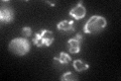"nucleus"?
Masks as SVG:
<instances>
[{
    "instance_id": "f03ea898",
    "label": "nucleus",
    "mask_w": 121,
    "mask_h": 81,
    "mask_svg": "<svg viewBox=\"0 0 121 81\" xmlns=\"http://www.w3.org/2000/svg\"><path fill=\"white\" fill-rule=\"evenodd\" d=\"M8 48H9L10 52H12L13 54H15V55L21 57V56L26 55V54L29 52L30 45L26 38H13V40L9 43Z\"/></svg>"
},
{
    "instance_id": "6e6552de",
    "label": "nucleus",
    "mask_w": 121,
    "mask_h": 81,
    "mask_svg": "<svg viewBox=\"0 0 121 81\" xmlns=\"http://www.w3.org/2000/svg\"><path fill=\"white\" fill-rule=\"evenodd\" d=\"M54 60L56 61V62H59L60 64H68L72 61V58H71V56L69 55V54H67L65 52H62V53H60L58 56L54 57Z\"/></svg>"
},
{
    "instance_id": "9d476101",
    "label": "nucleus",
    "mask_w": 121,
    "mask_h": 81,
    "mask_svg": "<svg viewBox=\"0 0 121 81\" xmlns=\"http://www.w3.org/2000/svg\"><path fill=\"white\" fill-rule=\"evenodd\" d=\"M60 80L62 81H75V80H78V77L74 75V73L69 71V72L64 73V75L60 77Z\"/></svg>"
},
{
    "instance_id": "0eeeda50",
    "label": "nucleus",
    "mask_w": 121,
    "mask_h": 81,
    "mask_svg": "<svg viewBox=\"0 0 121 81\" xmlns=\"http://www.w3.org/2000/svg\"><path fill=\"white\" fill-rule=\"evenodd\" d=\"M14 18V12L10 8H2L0 11V20L4 24H9L13 20Z\"/></svg>"
},
{
    "instance_id": "39448f33",
    "label": "nucleus",
    "mask_w": 121,
    "mask_h": 81,
    "mask_svg": "<svg viewBox=\"0 0 121 81\" xmlns=\"http://www.w3.org/2000/svg\"><path fill=\"white\" fill-rule=\"evenodd\" d=\"M69 14L73 18L77 19V20H80V19L84 18L86 15V8H85V6L83 5V1H80L77 5H75L73 8L70 10Z\"/></svg>"
},
{
    "instance_id": "1a4fd4ad",
    "label": "nucleus",
    "mask_w": 121,
    "mask_h": 81,
    "mask_svg": "<svg viewBox=\"0 0 121 81\" xmlns=\"http://www.w3.org/2000/svg\"><path fill=\"white\" fill-rule=\"evenodd\" d=\"M73 66L77 72H83V71H86L89 69V64L85 63L84 61H82V60H75L73 62Z\"/></svg>"
},
{
    "instance_id": "9b49d317",
    "label": "nucleus",
    "mask_w": 121,
    "mask_h": 81,
    "mask_svg": "<svg viewBox=\"0 0 121 81\" xmlns=\"http://www.w3.org/2000/svg\"><path fill=\"white\" fill-rule=\"evenodd\" d=\"M21 33H22V36L24 37V38H27L32 34V29H31V28H29V26H24V28L21 29Z\"/></svg>"
},
{
    "instance_id": "7ed1b4c3",
    "label": "nucleus",
    "mask_w": 121,
    "mask_h": 81,
    "mask_svg": "<svg viewBox=\"0 0 121 81\" xmlns=\"http://www.w3.org/2000/svg\"><path fill=\"white\" fill-rule=\"evenodd\" d=\"M54 34L48 29H40L37 32L32 38V43L39 48L41 47H50L54 43Z\"/></svg>"
},
{
    "instance_id": "f257e3e1",
    "label": "nucleus",
    "mask_w": 121,
    "mask_h": 81,
    "mask_svg": "<svg viewBox=\"0 0 121 81\" xmlns=\"http://www.w3.org/2000/svg\"><path fill=\"white\" fill-rule=\"evenodd\" d=\"M107 25V20L106 18L101 16V15H93L92 17H90L88 19V21L86 22V24L84 26L85 33H98L102 32Z\"/></svg>"
},
{
    "instance_id": "20e7f679",
    "label": "nucleus",
    "mask_w": 121,
    "mask_h": 81,
    "mask_svg": "<svg viewBox=\"0 0 121 81\" xmlns=\"http://www.w3.org/2000/svg\"><path fill=\"white\" fill-rule=\"evenodd\" d=\"M83 43V34L77 33L74 38H70L68 41V47H69V51L72 54H78L81 51V45Z\"/></svg>"
},
{
    "instance_id": "423d86ee",
    "label": "nucleus",
    "mask_w": 121,
    "mask_h": 81,
    "mask_svg": "<svg viewBox=\"0 0 121 81\" xmlns=\"http://www.w3.org/2000/svg\"><path fill=\"white\" fill-rule=\"evenodd\" d=\"M56 29L60 32L65 33H74L76 29H75V24L73 20H63L60 21L56 24Z\"/></svg>"
}]
</instances>
